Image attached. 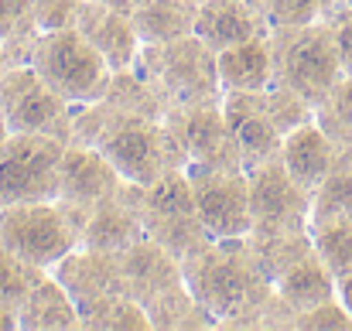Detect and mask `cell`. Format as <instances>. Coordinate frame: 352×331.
I'll return each instance as SVG.
<instances>
[{"mask_svg": "<svg viewBox=\"0 0 352 331\" xmlns=\"http://www.w3.org/2000/svg\"><path fill=\"white\" fill-rule=\"evenodd\" d=\"M96 147L123 181L130 185H154L168 171H185L188 154L175 140V133L164 126V119H147L133 113L113 110L107 100L76 106L72 113V140Z\"/></svg>", "mask_w": 352, "mask_h": 331, "instance_id": "obj_1", "label": "cell"}, {"mask_svg": "<svg viewBox=\"0 0 352 331\" xmlns=\"http://www.w3.org/2000/svg\"><path fill=\"white\" fill-rule=\"evenodd\" d=\"M182 277L195 301L219 318V328H253L274 297V277L263 270L246 236L212 239L182 260Z\"/></svg>", "mask_w": 352, "mask_h": 331, "instance_id": "obj_2", "label": "cell"}, {"mask_svg": "<svg viewBox=\"0 0 352 331\" xmlns=\"http://www.w3.org/2000/svg\"><path fill=\"white\" fill-rule=\"evenodd\" d=\"M270 62H274V86L298 93L311 106H318L332 93V86L346 76L332 21L270 27Z\"/></svg>", "mask_w": 352, "mask_h": 331, "instance_id": "obj_3", "label": "cell"}, {"mask_svg": "<svg viewBox=\"0 0 352 331\" xmlns=\"http://www.w3.org/2000/svg\"><path fill=\"white\" fill-rule=\"evenodd\" d=\"M133 69L154 86V93L168 106H195L223 100L216 52L199 34H185L164 45H140Z\"/></svg>", "mask_w": 352, "mask_h": 331, "instance_id": "obj_4", "label": "cell"}, {"mask_svg": "<svg viewBox=\"0 0 352 331\" xmlns=\"http://www.w3.org/2000/svg\"><path fill=\"white\" fill-rule=\"evenodd\" d=\"M28 65L72 106H86V103L103 100L110 76H113L107 58L76 27L38 31Z\"/></svg>", "mask_w": 352, "mask_h": 331, "instance_id": "obj_5", "label": "cell"}, {"mask_svg": "<svg viewBox=\"0 0 352 331\" xmlns=\"http://www.w3.org/2000/svg\"><path fill=\"white\" fill-rule=\"evenodd\" d=\"M137 209L147 239L161 242L171 256L185 260L188 253L212 242V232L199 216L192 185L185 171H168L147 188H137Z\"/></svg>", "mask_w": 352, "mask_h": 331, "instance_id": "obj_6", "label": "cell"}, {"mask_svg": "<svg viewBox=\"0 0 352 331\" xmlns=\"http://www.w3.org/2000/svg\"><path fill=\"white\" fill-rule=\"evenodd\" d=\"M0 246L38 270H55L65 253L79 246V225L72 212L55 202H28L0 209Z\"/></svg>", "mask_w": 352, "mask_h": 331, "instance_id": "obj_7", "label": "cell"}, {"mask_svg": "<svg viewBox=\"0 0 352 331\" xmlns=\"http://www.w3.org/2000/svg\"><path fill=\"white\" fill-rule=\"evenodd\" d=\"M65 140L48 133H7L0 144V209L58 198Z\"/></svg>", "mask_w": 352, "mask_h": 331, "instance_id": "obj_8", "label": "cell"}, {"mask_svg": "<svg viewBox=\"0 0 352 331\" xmlns=\"http://www.w3.org/2000/svg\"><path fill=\"white\" fill-rule=\"evenodd\" d=\"M0 113L10 133H48L58 140H72V113L31 65H10L0 72Z\"/></svg>", "mask_w": 352, "mask_h": 331, "instance_id": "obj_9", "label": "cell"}, {"mask_svg": "<svg viewBox=\"0 0 352 331\" xmlns=\"http://www.w3.org/2000/svg\"><path fill=\"white\" fill-rule=\"evenodd\" d=\"M250 185V232H284L308 229L311 195L287 174L280 154L246 168Z\"/></svg>", "mask_w": 352, "mask_h": 331, "instance_id": "obj_10", "label": "cell"}, {"mask_svg": "<svg viewBox=\"0 0 352 331\" xmlns=\"http://www.w3.org/2000/svg\"><path fill=\"white\" fill-rule=\"evenodd\" d=\"M199 216L212 239H233L250 232V185L243 168H209L188 164L185 168Z\"/></svg>", "mask_w": 352, "mask_h": 331, "instance_id": "obj_11", "label": "cell"}, {"mask_svg": "<svg viewBox=\"0 0 352 331\" xmlns=\"http://www.w3.org/2000/svg\"><path fill=\"white\" fill-rule=\"evenodd\" d=\"M164 126L175 133V140L188 154V164L243 168L230 123L223 116V100L219 103H195V106H168Z\"/></svg>", "mask_w": 352, "mask_h": 331, "instance_id": "obj_12", "label": "cell"}, {"mask_svg": "<svg viewBox=\"0 0 352 331\" xmlns=\"http://www.w3.org/2000/svg\"><path fill=\"white\" fill-rule=\"evenodd\" d=\"M120 185H123L120 171L96 147L65 144L62 168H58V202L72 212L76 225L82 222V212H89L96 202L120 192Z\"/></svg>", "mask_w": 352, "mask_h": 331, "instance_id": "obj_13", "label": "cell"}, {"mask_svg": "<svg viewBox=\"0 0 352 331\" xmlns=\"http://www.w3.org/2000/svg\"><path fill=\"white\" fill-rule=\"evenodd\" d=\"M137 188L123 181L120 192H113L110 198L96 202L89 212H82L79 222V246L96 249V253H123L133 242L147 239L144 222H140V209H137Z\"/></svg>", "mask_w": 352, "mask_h": 331, "instance_id": "obj_14", "label": "cell"}, {"mask_svg": "<svg viewBox=\"0 0 352 331\" xmlns=\"http://www.w3.org/2000/svg\"><path fill=\"white\" fill-rule=\"evenodd\" d=\"M223 116L230 123V133L236 140V150L243 157V171L280 154L284 133L277 130L270 106H267V89L260 93H223Z\"/></svg>", "mask_w": 352, "mask_h": 331, "instance_id": "obj_15", "label": "cell"}, {"mask_svg": "<svg viewBox=\"0 0 352 331\" xmlns=\"http://www.w3.org/2000/svg\"><path fill=\"white\" fill-rule=\"evenodd\" d=\"M52 273L69 290L76 308L96 304V301H103L110 294H126L123 290V277H120V260L113 253H96V249L76 246L72 253H65L58 260V266Z\"/></svg>", "mask_w": 352, "mask_h": 331, "instance_id": "obj_16", "label": "cell"}, {"mask_svg": "<svg viewBox=\"0 0 352 331\" xmlns=\"http://www.w3.org/2000/svg\"><path fill=\"white\" fill-rule=\"evenodd\" d=\"M76 31L107 58V65L113 72L133 69L137 52H140V38H137L126 14L113 10L103 0H82L79 14H76Z\"/></svg>", "mask_w": 352, "mask_h": 331, "instance_id": "obj_17", "label": "cell"}, {"mask_svg": "<svg viewBox=\"0 0 352 331\" xmlns=\"http://www.w3.org/2000/svg\"><path fill=\"white\" fill-rule=\"evenodd\" d=\"M120 260V277H123V290L126 297H133L140 308L147 301H154L157 294H164L168 287L182 284V260L171 256L161 242L154 239H140L130 249L117 253Z\"/></svg>", "mask_w": 352, "mask_h": 331, "instance_id": "obj_18", "label": "cell"}, {"mask_svg": "<svg viewBox=\"0 0 352 331\" xmlns=\"http://www.w3.org/2000/svg\"><path fill=\"white\" fill-rule=\"evenodd\" d=\"M195 34L212 52H223L239 41L270 34V21L250 0H202L195 14Z\"/></svg>", "mask_w": 352, "mask_h": 331, "instance_id": "obj_19", "label": "cell"}, {"mask_svg": "<svg viewBox=\"0 0 352 331\" xmlns=\"http://www.w3.org/2000/svg\"><path fill=\"white\" fill-rule=\"evenodd\" d=\"M336 157H339L336 140H332L315 119H308V123H301L298 130H291V133L284 137V144H280V161H284L287 174H291L308 195L325 181V174L332 171Z\"/></svg>", "mask_w": 352, "mask_h": 331, "instance_id": "obj_20", "label": "cell"}, {"mask_svg": "<svg viewBox=\"0 0 352 331\" xmlns=\"http://www.w3.org/2000/svg\"><path fill=\"white\" fill-rule=\"evenodd\" d=\"M219 86L223 93H260L274 86V62H270V34L239 41L233 48L216 52Z\"/></svg>", "mask_w": 352, "mask_h": 331, "instance_id": "obj_21", "label": "cell"}, {"mask_svg": "<svg viewBox=\"0 0 352 331\" xmlns=\"http://www.w3.org/2000/svg\"><path fill=\"white\" fill-rule=\"evenodd\" d=\"M17 328L24 331H76L79 328V308L69 297V290L55 280V273H45L28 297L17 308Z\"/></svg>", "mask_w": 352, "mask_h": 331, "instance_id": "obj_22", "label": "cell"}, {"mask_svg": "<svg viewBox=\"0 0 352 331\" xmlns=\"http://www.w3.org/2000/svg\"><path fill=\"white\" fill-rule=\"evenodd\" d=\"M195 0H137L126 14L140 45H164L185 34H195Z\"/></svg>", "mask_w": 352, "mask_h": 331, "instance_id": "obj_23", "label": "cell"}, {"mask_svg": "<svg viewBox=\"0 0 352 331\" xmlns=\"http://www.w3.org/2000/svg\"><path fill=\"white\" fill-rule=\"evenodd\" d=\"M274 287H277V294H280L298 315L339 297V280L332 277V270L325 266V260H322L315 249H311L308 256H301L294 266H287V270L274 280Z\"/></svg>", "mask_w": 352, "mask_h": 331, "instance_id": "obj_24", "label": "cell"}, {"mask_svg": "<svg viewBox=\"0 0 352 331\" xmlns=\"http://www.w3.org/2000/svg\"><path fill=\"white\" fill-rule=\"evenodd\" d=\"M144 311H147V321H151V328L154 331L219 328V318H216L209 308H202V304L195 301V294L188 290L185 280L175 284V287H168L164 294H157L154 301H147Z\"/></svg>", "mask_w": 352, "mask_h": 331, "instance_id": "obj_25", "label": "cell"}, {"mask_svg": "<svg viewBox=\"0 0 352 331\" xmlns=\"http://www.w3.org/2000/svg\"><path fill=\"white\" fill-rule=\"evenodd\" d=\"M352 216V150L339 147V157L332 164V171L325 174V181L311 192V225H322V222L342 219Z\"/></svg>", "mask_w": 352, "mask_h": 331, "instance_id": "obj_26", "label": "cell"}, {"mask_svg": "<svg viewBox=\"0 0 352 331\" xmlns=\"http://www.w3.org/2000/svg\"><path fill=\"white\" fill-rule=\"evenodd\" d=\"M253 253L260 256L263 270L277 280L287 266H294L301 256L315 249L311 229H284V232H246Z\"/></svg>", "mask_w": 352, "mask_h": 331, "instance_id": "obj_27", "label": "cell"}, {"mask_svg": "<svg viewBox=\"0 0 352 331\" xmlns=\"http://www.w3.org/2000/svg\"><path fill=\"white\" fill-rule=\"evenodd\" d=\"M103 100L120 113H133V116H147V119H164L168 103L154 93V86L137 72V69H120L110 76V86L103 93Z\"/></svg>", "mask_w": 352, "mask_h": 331, "instance_id": "obj_28", "label": "cell"}, {"mask_svg": "<svg viewBox=\"0 0 352 331\" xmlns=\"http://www.w3.org/2000/svg\"><path fill=\"white\" fill-rule=\"evenodd\" d=\"M79 328H89V331H140V328H151L147 321V311L126 297V294H110L96 304H86L79 308Z\"/></svg>", "mask_w": 352, "mask_h": 331, "instance_id": "obj_29", "label": "cell"}, {"mask_svg": "<svg viewBox=\"0 0 352 331\" xmlns=\"http://www.w3.org/2000/svg\"><path fill=\"white\" fill-rule=\"evenodd\" d=\"M311 242H315V253L325 260V266L332 270L336 280L349 277L352 273V216L311 225Z\"/></svg>", "mask_w": 352, "mask_h": 331, "instance_id": "obj_30", "label": "cell"}, {"mask_svg": "<svg viewBox=\"0 0 352 331\" xmlns=\"http://www.w3.org/2000/svg\"><path fill=\"white\" fill-rule=\"evenodd\" d=\"M315 123L336 140V147L352 150V76H342L315 106Z\"/></svg>", "mask_w": 352, "mask_h": 331, "instance_id": "obj_31", "label": "cell"}, {"mask_svg": "<svg viewBox=\"0 0 352 331\" xmlns=\"http://www.w3.org/2000/svg\"><path fill=\"white\" fill-rule=\"evenodd\" d=\"M48 270H38L31 263H24L21 256H14L7 246H0V308L17 311L21 301L28 297V290L45 277Z\"/></svg>", "mask_w": 352, "mask_h": 331, "instance_id": "obj_32", "label": "cell"}, {"mask_svg": "<svg viewBox=\"0 0 352 331\" xmlns=\"http://www.w3.org/2000/svg\"><path fill=\"white\" fill-rule=\"evenodd\" d=\"M267 106H270V116L277 123V130L287 137L291 130H298L301 123L315 119V106L308 100H301L298 93L284 89V86H270L267 89Z\"/></svg>", "mask_w": 352, "mask_h": 331, "instance_id": "obj_33", "label": "cell"}, {"mask_svg": "<svg viewBox=\"0 0 352 331\" xmlns=\"http://www.w3.org/2000/svg\"><path fill=\"white\" fill-rule=\"evenodd\" d=\"M34 14L31 0H0V45L14 41H34Z\"/></svg>", "mask_w": 352, "mask_h": 331, "instance_id": "obj_34", "label": "cell"}, {"mask_svg": "<svg viewBox=\"0 0 352 331\" xmlns=\"http://www.w3.org/2000/svg\"><path fill=\"white\" fill-rule=\"evenodd\" d=\"M79 3H82V0H31L34 27H38V31H62V27H76Z\"/></svg>", "mask_w": 352, "mask_h": 331, "instance_id": "obj_35", "label": "cell"}, {"mask_svg": "<svg viewBox=\"0 0 352 331\" xmlns=\"http://www.w3.org/2000/svg\"><path fill=\"white\" fill-rule=\"evenodd\" d=\"M322 17L318 0H267V21L270 27H287V24H311Z\"/></svg>", "mask_w": 352, "mask_h": 331, "instance_id": "obj_36", "label": "cell"}, {"mask_svg": "<svg viewBox=\"0 0 352 331\" xmlns=\"http://www.w3.org/2000/svg\"><path fill=\"white\" fill-rule=\"evenodd\" d=\"M298 328L308 331H346L352 328V315L346 311L342 301H325L311 311H301L298 315Z\"/></svg>", "mask_w": 352, "mask_h": 331, "instance_id": "obj_37", "label": "cell"}, {"mask_svg": "<svg viewBox=\"0 0 352 331\" xmlns=\"http://www.w3.org/2000/svg\"><path fill=\"white\" fill-rule=\"evenodd\" d=\"M332 27H336V41H339L342 69H346V76H352V7H349V14H342V17L332 21Z\"/></svg>", "mask_w": 352, "mask_h": 331, "instance_id": "obj_38", "label": "cell"}, {"mask_svg": "<svg viewBox=\"0 0 352 331\" xmlns=\"http://www.w3.org/2000/svg\"><path fill=\"white\" fill-rule=\"evenodd\" d=\"M339 301L346 304V311L352 315V273L349 277H339Z\"/></svg>", "mask_w": 352, "mask_h": 331, "instance_id": "obj_39", "label": "cell"}, {"mask_svg": "<svg viewBox=\"0 0 352 331\" xmlns=\"http://www.w3.org/2000/svg\"><path fill=\"white\" fill-rule=\"evenodd\" d=\"M10 331V328H17V311H7V308H0V331Z\"/></svg>", "mask_w": 352, "mask_h": 331, "instance_id": "obj_40", "label": "cell"}, {"mask_svg": "<svg viewBox=\"0 0 352 331\" xmlns=\"http://www.w3.org/2000/svg\"><path fill=\"white\" fill-rule=\"evenodd\" d=\"M318 3H322V17H329V14L336 10V3H339V0H318Z\"/></svg>", "mask_w": 352, "mask_h": 331, "instance_id": "obj_41", "label": "cell"}, {"mask_svg": "<svg viewBox=\"0 0 352 331\" xmlns=\"http://www.w3.org/2000/svg\"><path fill=\"white\" fill-rule=\"evenodd\" d=\"M3 69H7V65H3V52H0V72H3Z\"/></svg>", "mask_w": 352, "mask_h": 331, "instance_id": "obj_42", "label": "cell"}, {"mask_svg": "<svg viewBox=\"0 0 352 331\" xmlns=\"http://www.w3.org/2000/svg\"><path fill=\"white\" fill-rule=\"evenodd\" d=\"M346 3H349V7H352V0H346Z\"/></svg>", "mask_w": 352, "mask_h": 331, "instance_id": "obj_43", "label": "cell"}, {"mask_svg": "<svg viewBox=\"0 0 352 331\" xmlns=\"http://www.w3.org/2000/svg\"><path fill=\"white\" fill-rule=\"evenodd\" d=\"M195 3H202V0H195Z\"/></svg>", "mask_w": 352, "mask_h": 331, "instance_id": "obj_44", "label": "cell"}]
</instances>
